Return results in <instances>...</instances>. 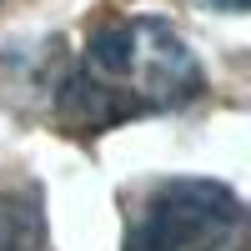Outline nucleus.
<instances>
[{
	"mask_svg": "<svg viewBox=\"0 0 251 251\" xmlns=\"http://www.w3.org/2000/svg\"><path fill=\"white\" fill-rule=\"evenodd\" d=\"M0 251H50L35 186H0Z\"/></svg>",
	"mask_w": 251,
	"mask_h": 251,
	"instance_id": "nucleus-3",
	"label": "nucleus"
},
{
	"mask_svg": "<svg viewBox=\"0 0 251 251\" xmlns=\"http://www.w3.org/2000/svg\"><path fill=\"white\" fill-rule=\"evenodd\" d=\"M206 5H216V10H231V15H241V10H246V0H206Z\"/></svg>",
	"mask_w": 251,
	"mask_h": 251,
	"instance_id": "nucleus-4",
	"label": "nucleus"
},
{
	"mask_svg": "<svg viewBox=\"0 0 251 251\" xmlns=\"http://www.w3.org/2000/svg\"><path fill=\"white\" fill-rule=\"evenodd\" d=\"M126 251H246V206L221 181H161L126 221Z\"/></svg>",
	"mask_w": 251,
	"mask_h": 251,
	"instance_id": "nucleus-2",
	"label": "nucleus"
},
{
	"mask_svg": "<svg viewBox=\"0 0 251 251\" xmlns=\"http://www.w3.org/2000/svg\"><path fill=\"white\" fill-rule=\"evenodd\" d=\"M206 91L201 60L161 15H131L100 25L86 50L46 86L55 121L71 136H100L121 121L191 106Z\"/></svg>",
	"mask_w": 251,
	"mask_h": 251,
	"instance_id": "nucleus-1",
	"label": "nucleus"
}]
</instances>
